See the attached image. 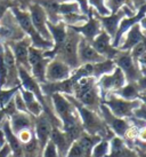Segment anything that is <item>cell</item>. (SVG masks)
Wrapping results in <instances>:
<instances>
[{
    "label": "cell",
    "mask_w": 146,
    "mask_h": 157,
    "mask_svg": "<svg viewBox=\"0 0 146 157\" xmlns=\"http://www.w3.org/2000/svg\"><path fill=\"white\" fill-rule=\"evenodd\" d=\"M35 117H32L30 113H16L9 117V124L12 127V131L16 135L23 130H33L35 126Z\"/></svg>",
    "instance_id": "obj_22"
},
{
    "label": "cell",
    "mask_w": 146,
    "mask_h": 157,
    "mask_svg": "<svg viewBox=\"0 0 146 157\" xmlns=\"http://www.w3.org/2000/svg\"><path fill=\"white\" fill-rule=\"evenodd\" d=\"M45 51L38 49L30 46L29 48V66H30V74L33 78L38 82L40 85L46 83V68L48 63L50 61V59L43 55Z\"/></svg>",
    "instance_id": "obj_9"
},
{
    "label": "cell",
    "mask_w": 146,
    "mask_h": 157,
    "mask_svg": "<svg viewBox=\"0 0 146 157\" xmlns=\"http://www.w3.org/2000/svg\"><path fill=\"white\" fill-rule=\"evenodd\" d=\"M129 1H131V2H133L135 5H144L146 4V0H129Z\"/></svg>",
    "instance_id": "obj_42"
},
{
    "label": "cell",
    "mask_w": 146,
    "mask_h": 157,
    "mask_svg": "<svg viewBox=\"0 0 146 157\" xmlns=\"http://www.w3.org/2000/svg\"><path fill=\"white\" fill-rule=\"evenodd\" d=\"M27 12L30 14L31 22H32V24L35 26V29L37 30V32L42 37L43 39L48 40V41H53L52 36L49 33V30H48L47 26V15H46L42 7L39 4L35 2V4H31L29 6V10Z\"/></svg>",
    "instance_id": "obj_10"
},
{
    "label": "cell",
    "mask_w": 146,
    "mask_h": 157,
    "mask_svg": "<svg viewBox=\"0 0 146 157\" xmlns=\"http://www.w3.org/2000/svg\"><path fill=\"white\" fill-rule=\"evenodd\" d=\"M16 136L22 144H25L35 138V131L33 130H23L20 133H17Z\"/></svg>",
    "instance_id": "obj_36"
},
{
    "label": "cell",
    "mask_w": 146,
    "mask_h": 157,
    "mask_svg": "<svg viewBox=\"0 0 146 157\" xmlns=\"http://www.w3.org/2000/svg\"><path fill=\"white\" fill-rule=\"evenodd\" d=\"M139 25H141V28H142V30H144L146 32V16H144V17L141 20Z\"/></svg>",
    "instance_id": "obj_41"
},
{
    "label": "cell",
    "mask_w": 146,
    "mask_h": 157,
    "mask_svg": "<svg viewBox=\"0 0 146 157\" xmlns=\"http://www.w3.org/2000/svg\"><path fill=\"white\" fill-rule=\"evenodd\" d=\"M41 157H60L58 151L56 149L55 144H53L52 141L49 140L48 144L45 146V148L41 151Z\"/></svg>",
    "instance_id": "obj_34"
},
{
    "label": "cell",
    "mask_w": 146,
    "mask_h": 157,
    "mask_svg": "<svg viewBox=\"0 0 146 157\" xmlns=\"http://www.w3.org/2000/svg\"><path fill=\"white\" fill-rule=\"evenodd\" d=\"M20 87L21 86L14 88H8V90H6V88L0 90V109H2V108H5L6 105H8L9 101L13 99L15 93L20 90Z\"/></svg>",
    "instance_id": "obj_30"
},
{
    "label": "cell",
    "mask_w": 146,
    "mask_h": 157,
    "mask_svg": "<svg viewBox=\"0 0 146 157\" xmlns=\"http://www.w3.org/2000/svg\"><path fill=\"white\" fill-rule=\"evenodd\" d=\"M4 56H5V63L7 68V80L5 87L6 90L8 88H14L21 86L20 84V77H18V67L17 63L15 61L14 54L12 49L7 44H4Z\"/></svg>",
    "instance_id": "obj_15"
},
{
    "label": "cell",
    "mask_w": 146,
    "mask_h": 157,
    "mask_svg": "<svg viewBox=\"0 0 146 157\" xmlns=\"http://www.w3.org/2000/svg\"><path fill=\"white\" fill-rule=\"evenodd\" d=\"M53 130V125L47 115L42 113L40 116L35 117V126H33V131H35V136L37 141H38L39 148L42 151L45 146L48 144V141L50 140V133Z\"/></svg>",
    "instance_id": "obj_14"
},
{
    "label": "cell",
    "mask_w": 146,
    "mask_h": 157,
    "mask_svg": "<svg viewBox=\"0 0 146 157\" xmlns=\"http://www.w3.org/2000/svg\"><path fill=\"white\" fill-rule=\"evenodd\" d=\"M50 98L57 119H60L62 123V128L80 124V117L75 107L68 100L64 94L55 93Z\"/></svg>",
    "instance_id": "obj_3"
},
{
    "label": "cell",
    "mask_w": 146,
    "mask_h": 157,
    "mask_svg": "<svg viewBox=\"0 0 146 157\" xmlns=\"http://www.w3.org/2000/svg\"><path fill=\"white\" fill-rule=\"evenodd\" d=\"M144 16H146V4L142 5L139 8H138V12L133 14V16H126L121 20L120 24H119V28H118V31H116L115 33V37H114V39L112 40V46L114 48H119L121 44V40L123 38V36L126 35V32L133 26L135 24H137V23L141 22V20H142Z\"/></svg>",
    "instance_id": "obj_12"
},
{
    "label": "cell",
    "mask_w": 146,
    "mask_h": 157,
    "mask_svg": "<svg viewBox=\"0 0 146 157\" xmlns=\"http://www.w3.org/2000/svg\"><path fill=\"white\" fill-rule=\"evenodd\" d=\"M91 67H93V78L97 80L99 77H102L104 75L111 74L112 71L115 69V63L113 60L106 59L102 62L91 64Z\"/></svg>",
    "instance_id": "obj_26"
},
{
    "label": "cell",
    "mask_w": 146,
    "mask_h": 157,
    "mask_svg": "<svg viewBox=\"0 0 146 157\" xmlns=\"http://www.w3.org/2000/svg\"><path fill=\"white\" fill-rule=\"evenodd\" d=\"M0 148H1V147H0Z\"/></svg>",
    "instance_id": "obj_47"
},
{
    "label": "cell",
    "mask_w": 146,
    "mask_h": 157,
    "mask_svg": "<svg viewBox=\"0 0 146 157\" xmlns=\"http://www.w3.org/2000/svg\"><path fill=\"white\" fill-rule=\"evenodd\" d=\"M99 110L102 111L100 113L103 115L105 122L111 126L112 130L115 132L119 136H125L126 132H127V130L129 128V123H127L125 119H122V118H119V117H116V116H114L104 103L100 105Z\"/></svg>",
    "instance_id": "obj_21"
},
{
    "label": "cell",
    "mask_w": 146,
    "mask_h": 157,
    "mask_svg": "<svg viewBox=\"0 0 146 157\" xmlns=\"http://www.w3.org/2000/svg\"><path fill=\"white\" fill-rule=\"evenodd\" d=\"M77 144L80 146V148L83 150V153L86 157H91V150L94 148V146L97 142H99L98 136H89V135H80L77 140Z\"/></svg>",
    "instance_id": "obj_28"
},
{
    "label": "cell",
    "mask_w": 146,
    "mask_h": 157,
    "mask_svg": "<svg viewBox=\"0 0 146 157\" xmlns=\"http://www.w3.org/2000/svg\"><path fill=\"white\" fill-rule=\"evenodd\" d=\"M9 157H13V156H12V155H10V156H9Z\"/></svg>",
    "instance_id": "obj_45"
},
{
    "label": "cell",
    "mask_w": 146,
    "mask_h": 157,
    "mask_svg": "<svg viewBox=\"0 0 146 157\" xmlns=\"http://www.w3.org/2000/svg\"><path fill=\"white\" fill-rule=\"evenodd\" d=\"M50 141L55 144L60 157H65L70 146H71V142L66 138V135H65V133L63 132L62 128L53 127L52 133H50Z\"/></svg>",
    "instance_id": "obj_23"
},
{
    "label": "cell",
    "mask_w": 146,
    "mask_h": 157,
    "mask_svg": "<svg viewBox=\"0 0 146 157\" xmlns=\"http://www.w3.org/2000/svg\"><path fill=\"white\" fill-rule=\"evenodd\" d=\"M93 12H94V9L90 7L89 13H88V20H87V22L80 26H74V28H72L73 30L75 31V32H78L82 38L88 40L89 43H91L100 33V31L103 30L102 25H100V22L98 21V18H97L96 15H93Z\"/></svg>",
    "instance_id": "obj_16"
},
{
    "label": "cell",
    "mask_w": 146,
    "mask_h": 157,
    "mask_svg": "<svg viewBox=\"0 0 146 157\" xmlns=\"http://www.w3.org/2000/svg\"><path fill=\"white\" fill-rule=\"evenodd\" d=\"M110 154V142L106 140L99 141L91 150V157H106Z\"/></svg>",
    "instance_id": "obj_29"
},
{
    "label": "cell",
    "mask_w": 146,
    "mask_h": 157,
    "mask_svg": "<svg viewBox=\"0 0 146 157\" xmlns=\"http://www.w3.org/2000/svg\"><path fill=\"white\" fill-rule=\"evenodd\" d=\"M2 132L5 135V141L6 144L10 149V153L13 157H24V153H23V144L20 142V140L17 139V136L14 134V132L12 131V127L9 124V118L6 119L2 125H1Z\"/></svg>",
    "instance_id": "obj_20"
},
{
    "label": "cell",
    "mask_w": 146,
    "mask_h": 157,
    "mask_svg": "<svg viewBox=\"0 0 146 157\" xmlns=\"http://www.w3.org/2000/svg\"><path fill=\"white\" fill-rule=\"evenodd\" d=\"M138 138L139 140H142L144 142H146V127H143L141 130H138Z\"/></svg>",
    "instance_id": "obj_40"
},
{
    "label": "cell",
    "mask_w": 146,
    "mask_h": 157,
    "mask_svg": "<svg viewBox=\"0 0 146 157\" xmlns=\"http://www.w3.org/2000/svg\"><path fill=\"white\" fill-rule=\"evenodd\" d=\"M7 45L10 47L12 52H13L17 67L23 68L30 72V66H29V48L31 46L30 38L25 36L23 39L8 43Z\"/></svg>",
    "instance_id": "obj_13"
},
{
    "label": "cell",
    "mask_w": 146,
    "mask_h": 157,
    "mask_svg": "<svg viewBox=\"0 0 146 157\" xmlns=\"http://www.w3.org/2000/svg\"><path fill=\"white\" fill-rule=\"evenodd\" d=\"M73 70L58 59H52L46 68V83H58L71 77Z\"/></svg>",
    "instance_id": "obj_11"
},
{
    "label": "cell",
    "mask_w": 146,
    "mask_h": 157,
    "mask_svg": "<svg viewBox=\"0 0 146 157\" xmlns=\"http://www.w3.org/2000/svg\"><path fill=\"white\" fill-rule=\"evenodd\" d=\"M60 0H38V2L43 8L45 13L47 15L48 22L56 24L60 22Z\"/></svg>",
    "instance_id": "obj_25"
},
{
    "label": "cell",
    "mask_w": 146,
    "mask_h": 157,
    "mask_svg": "<svg viewBox=\"0 0 146 157\" xmlns=\"http://www.w3.org/2000/svg\"><path fill=\"white\" fill-rule=\"evenodd\" d=\"M126 84H127V80H126L125 75L118 67H115V69L111 74L104 75L96 80V85L99 90L102 99H104V96L108 93H114L119 91Z\"/></svg>",
    "instance_id": "obj_7"
},
{
    "label": "cell",
    "mask_w": 146,
    "mask_h": 157,
    "mask_svg": "<svg viewBox=\"0 0 146 157\" xmlns=\"http://www.w3.org/2000/svg\"><path fill=\"white\" fill-rule=\"evenodd\" d=\"M133 113H135V116H136L137 118L143 119V121H145L146 122V105H144L142 103L137 109L133 111Z\"/></svg>",
    "instance_id": "obj_38"
},
{
    "label": "cell",
    "mask_w": 146,
    "mask_h": 157,
    "mask_svg": "<svg viewBox=\"0 0 146 157\" xmlns=\"http://www.w3.org/2000/svg\"><path fill=\"white\" fill-rule=\"evenodd\" d=\"M114 94L119 98L127 101H135L138 100V96L141 94V92L137 87L136 83H128L126 84L123 87H121L119 91L114 92Z\"/></svg>",
    "instance_id": "obj_27"
},
{
    "label": "cell",
    "mask_w": 146,
    "mask_h": 157,
    "mask_svg": "<svg viewBox=\"0 0 146 157\" xmlns=\"http://www.w3.org/2000/svg\"><path fill=\"white\" fill-rule=\"evenodd\" d=\"M9 10L13 14V16L15 17L16 22L18 23L21 30L24 32V35L30 38L32 47L45 51V52L53 49V47H54L53 41H48V40L43 39L42 37L37 32V30L35 29V26L31 22L30 14L27 10H23V9L18 8L16 6H12L9 8Z\"/></svg>",
    "instance_id": "obj_1"
},
{
    "label": "cell",
    "mask_w": 146,
    "mask_h": 157,
    "mask_svg": "<svg viewBox=\"0 0 146 157\" xmlns=\"http://www.w3.org/2000/svg\"><path fill=\"white\" fill-rule=\"evenodd\" d=\"M104 1L110 13H115L129 2V0H104Z\"/></svg>",
    "instance_id": "obj_32"
},
{
    "label": "cell",
    "mask_w": 146,
    "mask_h": 157,
    "mask_svg": "<svg viewBox=\"0 0 146 157\" xmlns=\"http://www.w3.org/2000/svg\"><path fill=\"white\" fill-rule=\"evenodd\" d=\"M60 1H62V2H65V1H72V2H75V4H78V6H79V8H80V10H81V13L83 14V15L88 16L89 9H90L88 0H60Z\"/></svg>",
    "instance_id": "obj_37"
},
{
    "label": "cell",
    "mask_w": 146,
    "mask_h": 157,
    "mask_svg": "<svg viewBox=\"0 0 146 157\" xmlns=\"http://www.w3.org/2000/svg\"><path fill=\"white\" fill-rule=\"evenodd\" d=\"M136 13L135 12V8L131 5H126L123 6L121 9H119L115 13H111L108 16H99V15H96L98 21L100 22V25H102V29H103L106 33H108L111 39L113 40L114 37H115V33L118 31V28H119V24H120L121 20L126 16H133V14Z\"/></svg>",
    "instance_id": "obj_6"
},
{
    "label": "cell",
    "mask_w": 146,
    "mask_h": 157,
    "mask_svg": "<svg viewBox=\"0 0 146 157\" xmlns=\"http://www.w3.org/2000/svg\"><path fill=\"white\" fill-rule=\"evenodd\" d=\"M104 105L108 107L114 116L119 118H126L130 117L133 113V111L137 109L139 105H142L141 100L135 101H127L119 98L114 93H108L104 96Z\"/></svg>",
    "instance_id": "obj_4"
},
{
    "label": "cell",
    "mask_w": 146,
    "mask_h": 157,
    "mask_svg": "<svg viewBox=\"0 0 146 157\" xmlns=\"http://www.w3.org/2000/svg\"><path fill=\"white\" fill-rule=\"evenodd\" d=\"M113 61L115 63V67H118L123 72L126 80L128 83H137L138 79L143 76L138 63L131 57L130 52L119 51L116 56L113 59Z\"/></svg>",
    "instance_id": "obj_8"
},
{
    "label": "cell",
    "mask_w": 146,
    "mask_h": 157,
    "mask_svg": "<svg viewBox=\"0 0 146 157\" xmlns=\"http://www.w3.org/2000/svg\"><path fill=\"white\" fill-rule=\"evenodd\" d=\"M10 155H12L10 149H9V147L7 144H5L4 146L0 148V157H9Z\"/></svg>",
    "instance_id": "obj_39"
},
{
    "label": "cell",
    "mask_w": 146,
    "mask_h": 157,
    "mask_svg": "<svg viewBox=\"0 0 146 157\" xmlns=\"http://www.w3.org/2000/svg\"><path fill=\"white\" fill-rule=\"evenodd\" d=\"M141 94H143V95H146V91H144V92H142Z\"/></svg>",
    "instance_id": "obj_44"
},
{
    "label": "cell",
    "mask_w": 146,
    "mask_h": 157,
    "mask_svg": "<svg viewBox=\"0 0 146 157\" xmlns=\"http://www.w3.org/2000/svg\"><path fill=\"white\" fill-rule=\"evenodd\" d=\"M78 59H79V63L81 64H95L106 60L100 54L96 52L91 44L86 40L85 38H80L79 45H78Z\"/></svg>",
    "instance_id": "obj_18"
},
{
    "label": "cell",
    "mask_w": 146,
    "mask_h": 157,
    "mask_svg": "<svg viewBox=\"0 0 146 157\" xmlns=\"http://www.w3.org/2000/svg\"><path fill=\"white\" fill-rule=\"evenodd\" d=\"M20 93H21L22 98L24 100L27 113H30L32 117H38V116H40L43 113L42 105L38 101V99L35 98V95L33 93L26 91V90H24V88L22 87H20Z\"/></svg>",
    "instance_id": "obj_24"
},
{
    "label": "cell",
    "mask_w": 146,
    "mask_h": 157,
    "mask_svg": "<svg viewBox=\"0 0 146 157\" xmlns=\"http://www.w3.org/2000/svg\"><path fill=\"white\" fill-rule=\"evenodd\" d=\"M14 100V105H15V108L17 111L20 113H27V110H26V107H25V103H24V100H23V98H22L21 93H20V90H18L16 93H15V95L13 98Z\"/></svg>",
    "instance_id": "obj_35"
},
{
    "label": "cell",
    "mask_w": 146,
    "mask_h": 157,
    "mask_svg": "<svg viewBox=\"0 0 146 157\" xmlns=\"http://www.w3.org/2000/svg\"><path fill=\"white\" fill-rule=\"evenodd\" d=\"M88 2H89V7L95 9L97 12V15L99 16H108L111 14L104 0H88Z\"/></svg>",
    "instance_id": "obj_31"
},
{
    "label": "cell",
    "mask_w": 146,
    "mask_h": 157,
    "mask_svg": "<svg viewBox=\"0 0 146 157\" xmlns=\"http://www.w3.org/2000/svg\"><path fill=\"white\" fill-rule=\"evenodd\" d=\"M80 38H81V36L78 32H75L72 28L68 26L66 39L62 44V46L56 51L54 59L56 57L60 61H63L72 70L79 68L80 63H79V59H78V45H79Z\"/></svg>",
    "instance_id": "obj_2"
},
{
    "label": "cell",
    "mask_w": 146,
    "mask_h": 157,
    "mask_svg": "<svg viewBox=\"0 0 146 157\" xmlns=\"http://www.w3.org/2000/svg\"><path fill=\"white\" fill-rule=\"evenodd\" d=\"M24 37H25L24 32L21 30L13 14L8 9L7 13L4 15V17L0 20V43L8 44L23 39Z\"/></svg>",
    "instance_id": "obj_5"
},
{
    "label": "cell",
    "mask_w": 146,
    "mask_h": 157,
    "mask_svg": "<svg viewBox=\"0 0 146 157\" xmlns=\"http://www.w3.org/2000/svg\"><path fill=\"white\" fill-rule=\"evenodd\" d=\"M90 44L96 52L105 59H108V60H113L116 56V54L119 53V49H116L112 46L111 37L104 30L100 31V33L91 41Z\"/></svg>",
    "instance_id": "obj_17"
},
{
    "label": "cell",
    "mask_w": 146,
    "mask_h": 157,
    "mask_svg": "<svg viewBox=\"0 0 146 157\" xmlns=\"http://www.w3.org/2000/svg\"><path fill=\"white\" fill-rule=\"evenodd\" d=\"M65 157H86V155L83 153V150L80 148V146L77 144V141H74L71 144Z\"/></svg>",
    "instance_id": "obj_33"
},
{
    "label": "cell",
    "mask_w": 146,
    "mask_h": 157,
    "mask_svg": "<svg viewBox=\"0 0 146 157\" xmlns=\"http://www.w3.org/2000/svg\"><path fill=\"white\" fill-rule=\"evenodd\" d=\"M144 38H145V35H144V32H143L139 23H137V24L131 26L126 32V35L123 36V38L121 40L120 46H119V51L130 52L136 45L139 44L141 41H143Z\"/></svg>",
    "instance_id": "obj_19"
},
{
    "label": "cell",
    "mask_w": 146,
    "mask_h": 157,
    "mask_svg": "<svg viewBox=\"0 0 146 157\" xmlns=\"http://www.w3.org/2000/svg\"><path fill=\"white\" fill-rule=\"evenodd\" d=\"M38 157H41V155H40V156H38Z\"/></svg>",
    "instance_id": "obj_46"
},
{
    "label": "cell",
    "mask_w": 146,
    "mask_h": 157,
    "mask_svg": "<svg viewBox=\"0 0 146 157\" xmlns=\"http://www.w3.org/2000/svg\"><path fill=\"white\" fill-rule=\"evenodd\" d=\"M138 99L141 100V102H142L143 105H146V95H143V94H139V96H138Z\"/></svg>",
    "instance_id": "obj_43"
}]
</instances>
